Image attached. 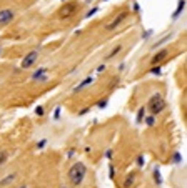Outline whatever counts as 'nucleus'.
Masks as SVG:
<instances>
[{
    "label": "nucleus",
    "instance_id": "1",
    "mask_svg": "<svg viewBox=\"0 0 187 188\" xmlns=\"http://www.w3.org/2000/svg\"><path fill=\"white\" fill-rule=\"evenodd\" d=\"M39 55H40V52L37 50H30V52H27L25 55H24V58H22V62H20V67L24 70H29V68H32L33 65L37 63V60H39Z\"/></svg>",
    "mask_w": 187,
    "mask_h": 188
},
{
    "label": "nucleus",
    "instance_id": "2",
    "mask_svg": "<svg viewBox=\"0 0 187 188\" xmlns=\"http://www.w3.org/2000/svg\"><path fill=\"white\" fill-rule=\"evenodd\" d=\"M14 18H15V10H12V8H2L0 10V27H5L8 23H12Z\"/></svg>",
    "mask_w": 187,
    "mask_h": 188
},
{
    "label": "nucleus",
    "instance_id": "3",
    "mask_svg": "<svg viewBox=\"0 0 187 188\" xmlns=\"http://www.w3.org/2000/svg\"><path fill=\"white\" fill-rule=\"evenodd\" d=\"M95 82V77H92V75H87L85 78H82L79 82V85H75V87L72 88V93H80V92L84 90V88H87L89 85H92V83Z\"/></svg>",
    "mask_w": 187,
    "mask_h": 188
},
{
    "label": "nucleus",
    "instance_id": "4",
    "mask_svg": "<svg viewBox=\"0 0 187 188\" xmlns=\"http://www.w3.org/2000/svg\"><path fill=\"white\" fill-rule=\"evenodd\" d=\"M129 17V12H120L117 17L112 20L109 25H105V30H114V29H117L119 25H122V22H125V18Z\"/></svg>",
    "mask_w": 187,
    "mask_h": 188
},
{
    "label": "nucleus",
    "instance_id": "5",
    "mask_svg": "<svg viewBox=\"0 0 187 188\" xmlns=\"http://www.w3.org/2000/svg\"><path fill=\"white\" fill-rule=\"evenodd\" d=\"M167 55H169V50L167 48H162V50H159L157 53L152 57V60H151V65H160L162 62L167 58Z\"/></svg>",
    "mask_w": 187,
    "mask_h": 188
},
{
    "label": "nucleus",
    "instance_id": "6",
    "mask_svg": "<svg viewBox=\"0 0 187 188\" xmlns=\"http://www.w3.org/2000/svg\"><path fill=\"white\" fill-rule=\"evenodd\" d=\"M184 10H185V0H177V7H176V10L172 12V15H170L172 22H176L177 18L184 14Z\"/></svg>",
    "mask_w": 187,
    "mask_h": 188
},
{
    "label": "nucleus",
    "instance_id": "7",
    "mask_svg": "<svg viewBox=\"0 0 187 188\" xmlns=\"http://www.w3.org/2000/svg\"><path fill=\"white\" fill-rule=\"evenodd\" d=\"M164 108H166V100H162V97L157 98V105H155V103H151L152 115H159V113H160Z\"/></svg>",
    "mask_w": 187,
    "mask_h": 188
},
{
    "label": "nucleus",
    "instance_id": "8",
    "mask_svg": "<svg viewBox=\"0 0 187 188\" xmlns=\"http://www.w3.org/2000/svg\"><path fill=\"white\" fill-rule=\"evenodd\" d=\"M77 7H79L77 4H68V5H65V7L62 8V15H60V17H62V18H68V17H72V15H74V12L77 10Z\"/></svg>",
    "mask_w": 187,
    "mask_h": 188
},
{
    "label": "nucleus",
    "instance_id": "9",
    "mask_svg": "<svg viewBox=\"0 0 187 188\" xmlns=\"http://www.w3.org/2000/svg\"><path fill=\"white\" fill-rule=\"evenodd\" d=\"M45 73H49V68H47V67H39V68L30 75V80H32V82H37V80H39L42 75H45Z\"/></svg>",
    "mask_w": 187,
    "mask_h": 188
},
{
    "label": "nucleus",
    "instance_id": "10",
    "mask_svg": "<svg viewBox=\"0 0 187 188\" xmlns=\"http://www.w3.org/2000/svg\"><path fill=\"white\" fill-rule=\"evenodd\" d=\"M170 38H172V33H166V35L162 37L160 40H157V42H155V44L152 45L151 48H152V50H155V48H159V47H160V45H164V44H166V42H169Z\"/></svg>",
    "mask_w": 187,
    "mask_h": 188
},
{
    "label": "nucleus",
    "instance_id": "11",
    "mask_svg": "<svg viewBox=\"0 0 187 188\" xmlns=\"http://www.w3.org/2000/svg\"><path fill=\"white\" fill-rule=\"evenodd\" d=\"M120 52H122V45H115V47L112 48V52H109V53H107V57H105V58H107V60H110V58H114L115 55L120 53Z\"/></svg>",
    "mask_w": 187,
    "mask_h": 188
},
{
    "label": "nucleus",
    "instance_id": "12",
    "mask_svg": "<svg viewBox=\"0 0 187 188\" xmlns=\"http://www.w3.org/2000/svg\"><path fill=\"white\" fill-rule=\"evenodd\" d=\"M99 12H100V7H99V5H95V7H92V8H90V10L87 12L85 15H84V18H85V20H87V18H92L94 15H95V14H99Z\"/></svg>",
    "mask_w": 187,
    "mask_h": 188
},
{
    "label": "nucleus",
    "instance_id": "13",
    "mask_svg": "<svg viewBox=\"0 0 187 188\" xmlns=\"http://www.w3.org/2000/svg\"><path fill=\"white\" fill-rule=\"evenodd\" d=\"M149 73H151V75H160V73H162V63H160V65H152L151 67V68H149Z\"/></svg>",
    "mask_w": 187,
    "mask_h": 188
},
{
    "label": "nucleus",
    "instance_id": "14",
    "mask_svg": "<svg viewBox=\"0 0 187 188\" xmlns=\"http://www.w3.org/2000/svg\"><path fill=\"white\" fill-rule=\"evenodd\" d=\"M152 35H154V30H152V29L144 30V32H142V40H145V42H147V40H151Z\"/></svg>",
    "mask_w": 187,
    "mask_h": 188
},
{
    "label": "nucleus",
    "instance_id": "15",
    "mask_svg": "<svg viewBox=\"0 0 187 188\" xmlns=\"http://www.w3.org/2000/svg\"><path fill=\"white\" fill-rule=\"evenodd\" d=\"M132 14H135V15L140 14V4L137 2V0H134V2H132Z\"/></svg>",
    "mask_w": 187,
    "mask_h": 188
},
{
    "label": "nucleus",
    "instance_id": "16",
    "mask_svg": "<svg viewBox=\"0 0 187 188\" xmlns=\"http://www.w3.org/2000/svg\"><path fill=\"white\" fill-rule=\"evenodd\" d=\"M49 80H50V75H49V73H45V75H42L39 80H37V83H47Z\"/></svg>",
    "mask_w": 187,
    "mask_h": 188
},
{
    "label": "nucleus",
    "instance_id": "17",
    "mask_svg": "<svg viewBox=\"0 0 187 188\" xmlns=\"http://www.w3.org/2000/svg\"><path fill=\"white\" fill-rule=\"evenodd\" d=\"M145 123H147L149 127H152V125L155 123V115H151V117H147V118H145Z\"/></svg>",
    "mask_w": 187,
    "mask_h": 188
},
{
    "label": "nucleus",
    "instance_id": "18",
    "mask_svg": "<svg viewBox=\"0 0 187 188\" xmlns=\"http://www.w3.org/2000/svg\"><path fill=\"white\" fill-rule=\"evenodd\" d=\"M35 115L37 117H43V107L42 105H37L35 107Z\"/></svg>",
    "mask_w": 187,
    "mask_h": 188
},
{
    "label": "nucleus",
    "instance_id": "19",
    "mask_svg": "<svg viewBox=\"0 0 187 188\" xmlns=\"http://www.w3.org/2000/svg\"><path fill=\"white\" fill-rule=\"evenodd\" d=\"M60 113H62V107H57V108H55V112H54V120H59V118H60Z\"/></svg>",
    "mask_w": 187,
    "mask_h": 188
},
{
    "label": "nucleus",
    "instance_id": "20",
    "mask_svg": "<svg viewBox=\"0 0 187 188\" xmlns=\"http://www.w3.org/2000/svg\"><path fill=\"white\" fill-rule=\"evenodd\" d=\"M105 70H107V65H105V63H100V65L97 67V73H102V72H105Z\"/></svg>",
    "mask_w": 187,
    "mask_h": 188
},
{
    "label": "nucleus",
    "instance_id": "21",
    "mask_svg": "<svg viewBox=\"0 0 187 188\" xmlns=\"http://www.w3.org/2000/svg\"><path fill=\"white\" fill-rule=\"evenodd\" d=\"M107 98H105V100H100V102H99V103H97V105H99V108H105V107H107Z\"/></svg>",
    "mask_w": 187,
    "mask_h": 188
},
{
    "label": "nucleus",
    "instance_id": "22",
    "mask_svg": "<svg viewBox=\"0 0 187 188\" xmlns=\"http://www.w3.org/2000/svg\"><path fill=\"white\" fill-rule=\"evenodd\" d=\"M89 110H90V107H85V108H82L79 113H77V115H79V117H82V115H85V113L89 112Z\"/></svg>",
    "mask_w": 187,
    "mask_h": 188
},
{
    "label": "nucleus",
    "instance_id": "23",
    "mask_svg": "<svg viewBox=\"0 0 187 188\" xmlns=\"http://www.w3.org/2000/svg\"><path fill=\"white\" fill-rule=\"evenodd\" d=\"M144 113H145V107H140V108H139V120L142 118V115H144Z\"/></svg>",
    "mask_w": 187,
    "mask_h": 188
},
{
    "label": "nucleus",
    "instance_id": "24",
    "mask_svg": "<svg viewBox=\"0 0 187 188\" xmlns=\"http://www.w3.org/2000/svg\"><path fill=\"white\" fill-rule=\"evenodd\" d=\"M124 68H125V62H122V63H120V65H119V72H122Z\"/></svg>",
    "mask_w": 187,
    "mask_h": 188
},
{
    "label": "nucleus",
    "instance_id": "25",
    "mask_svg": "<svg viewBox=\"0 0 187 188\" xmlns=\"http://www.w3.org/2000/svg\"><path fill=\"white\" fill-rule=\"evenodd\" d=\"M90 2H94V0H85V4H90Z\"/></svg>",
    "mask_w": 187,
    "mask_h": 188
},
{
    "label": "nucleus",
    "instance_id": "26",
    "mask_svg": "<svg viewBox=\"0 0 187 188\" xmlns=\"http://www.w3.org/2000/svg\"><path fill=\"white\" fill-rule=\"evenodd\" d=\"M102 2H109V0H102Z\"/></svg>",
    "mask_w": 187,
    "mask_h": 188
},
{
    "label": "nucleus",
    "instance_id": "27",
    "mask_svg": "<svg viewBox=\"0 0 187 188\" xmlns=\"http://www.w3.org/2000/svg\"><path fill=\"white\" fill-rule=\"evenodd\" d=\"M0 53H2V48H0Z\"/></svg>",
    "mask_w": 187,
    "mask_h": 188
},
{
    "label": "nucleus",
    "instance_id": "28",
    "mask_svg": "<svg viewBox=\"0 0 187 188\" xmlns=\"http://www.w3.org/2000/svg\"><path fill=\"white\" fill-rule=\"evenodd\" d=\"M62 2H67V0H62Z\"/></svg>",
    "mask_w": 187,
    "mask_h": 188
}]
</instances>
